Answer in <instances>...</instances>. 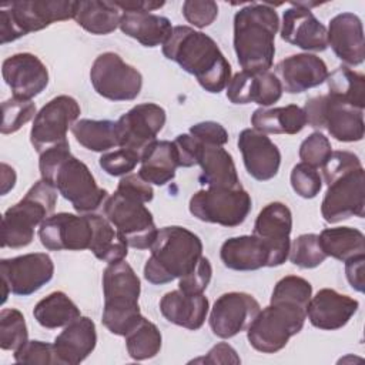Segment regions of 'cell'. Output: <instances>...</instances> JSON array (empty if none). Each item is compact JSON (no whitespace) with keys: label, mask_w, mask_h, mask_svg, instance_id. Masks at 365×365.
<instances>
[{"label":"cell","mask_w":365,"mask_h":365,"mask_svg":"<svg viewBox=\"0 0 365 365\" xmlns=\"http://www.w3.org/2000/svg\"><path fill=\"white\" fill-rule=\"evenodd\" d=\"M163 54L192 74L200 86L218 94L231 80V66L217 43L202 31L190 26H175L163 44Z\"/></svg>","instance_id":"1"},{"label":"cell","mask_w":365,"mask_h":365,"mask_svg":"<svg viewBox=\"0 0 365 365\" xmlns=\"http://www.w3.org/2000/svg\"><path fill=\"white\" fill-rule=\"evenodd\" d=\"M38 168L41 180L53 185L80 214L97 211L108 197L88 167L70 153L68 143L43 151Z\"/></svg>","instance_id":"2"},{"label":"cell","mask_w":365,"mask_h":365,"mask_svg":"<svg viewBox=\"0 0 365 365\" xmlns=\"http://www.w3.org/2000/svg\"><path fill=\"white\" fill-rule=\"evenodd\" d=\"M279 19L274 7L250 3L234 16V50L244 71L264 73L272 66Z\"/></svg>","instance_id":"3"},{"label":"cell","mask_w":365,"mask_h":365,"mask_svg":"<svg viewBox=\"0 0 365 365\" xmlns=\"http://www.w3.org/2000/svg\"><path fill=\"white\" fill-rule=\"evenodd\" d=\"M144 265V278L163 285L188 275L202 258V242L192 231L170 225L158 230Z\"/></svg>","instance_id":"4"},{"label":"cell","mask_w":365,"mask_h":365,"mask_svg":"<svg viewBox=\"0 0 365 365\" xmlns=\"http://www.w3.org/2000/svg\"><path fill=\"white\" fill-rule=\"evenodd\" d=\"M141 282L127 261L108 264L103 272V325L115 335L125 336L144 318L138 298Z\"/></svg>","instance_id":"5"},{"label":"cell","mask_w":365,"mask_h":365,"mask_svg":"<svg viewBox=\"0 0 365 365\" xmlns=\"http://www.w3.org/2000/svg\"><path fill=\"white\" fill-rule=\"evenodd\" d=\"M57 202V190L40 180L26 195L6 210L1 218V247L23 248L31 244L34 228L53 215Z\"/></svg>","instance_id":"6"},{"label":"cell","mask_w":365,"mask_h":365,"mask_svg":"<svg viewBox=\"0 0 365 365\" xmlns=\"http://www.w3.org/2000/svg\"><path fill=\"white\" fill-rule=\"evenodd\" d=\"M76 1L23 0L0 6V43L14 41L31 31H38L56 21L74 19Z\"/></svg>","instance_id":"7"},{"label":"cell","mask_w":365,"mask_h":365,"mask_svg":"<svg viewBox=\"0 0 365 365\" xmlns=\"http://www.w3.org/2000/svg\"><path fill=\"white\" fill-rule=\"evenodd\" d=\"M307 319V311L288 304H269L261 309L247 329L250 345L262 354L281 351L297 335Z\"/></svg>","instance_id":"8"},{"label":"cell","mask_w":365,"mask_h":365,"mask_svg":"<svg viewBox=\"0 0 365 365\" xmlns=\"http://www.w3.org/2000/svg\"><path fill=\"white\" fill-rule=\"evenodd\" d=\"M251 197L241 188L208 187L192 194L190 212L200 221L222 227H238L251 211Z\"/></svg>","instance_id":"9"},{"label":"cell","mask_w":365,"mask_h":365,"mask_svg":"<svg viewBox=\"0 0 365 365\" xmlns=\"http://www.w3.org/2000/svg\"><path fill=\"white\" fill-rule=\"evenodd\" d=\"M304 113L307 124L319 130L325 128L338 141L354 143L364 138V110L344 104L329 94L308 98Z\"/></svg>","instance_id":"10"},{"label":"cell","mask_w":365,"mask_h":365,"mask_svg":"<svg viewBox=\"0 0 365 365\" xmlns=\"http://www.w3.org/2000/svg\"><path fill=\"white\" fill-rule=\"evenodd\" d=\"M104 217L114 225L128 247L147 250L157 237L153 214L137 200L114 192L103 204Z\"/></svg>","instance_id":"11"},{"label":"cell","mask_w":365,"mask_h":365,"mask_svg":"<svg viewBox=\"0 0 365 365\" xmlns=\"http://www.w3.org/2000/svg\"><path fill=\"white\" fill-rule=\"evenodd\" d=\"M90 81L98 96L111 101L134 100L143 87L141 73L113 51L96 57L90 68Z\"/></svg>","instance_id":"12"},{"label":"cell","mask_w":365,"mask_h":365,"mask_svg":"<svg viewBox=\"0 0 365 365\" xmlns=\"http://www.w3.org/2000/svg\"><path fill=\"white\" fill-rule=\"evenodd\" d=\"M3 299L6 302L9 292L27 297L46 285L54 274V264L46 252H30L0 261Z\"/></svg>","instance_id":"13"},{"label":"cell","mask_w":365,"mask_h":365,"mask_svg":"<svg viewBox=\"0 0 365 365\" xmlns=\"http://www.w3.org/2000/svg\"><path fill=\"white\" fill-rule=\"evenodd\" d=\"M80 106L70 96L51 98L36 114L30 130V141L38 154L56 145L68 143L67 131L80 115Z\"/></svg>","instance_id":"14"},{"label":"cell","mask_w":365,"mask_h":365,"mask_svg":"<svg viewBox=\"0 0 365 365\" xmlns=\"http://www.w3.org/2000/svg\"><path fill=\"white\" fill-rule=\"evenodd\" d=\"M328 190L321 204V214L329 224L364 217L365 214V171L364 167L349 170L327 182Z\"/></svg>","instance_id":"15"},{"label":"cell","mask_w":365,"mask_h":365,"mask_svg":"<svg viewBox=\"0 0 365 365\" xmlns=\"http://www.w3.org/2000/svg\"><path fill=\"white\" fill-rule=\"evenodd\" d=\"M165 118V110L158 104L143 103L134 106L115 121L118 147L143 155L144 150L157 140Z\"/></svg>","instance_id":"16"},{"label":"cell","mask_w":365,"mask_h":365,"mask_svg":"<svg viewBox=\"0 0 365 365\" xmlns=\"http://www.w3.org/2000/svg\"><path fill=\"white\" fill-rule=\"evenodd\" d=\"M261 311L259 302L247 292H225L217 298L210 312V328L222 339L247 331Z\"/></svg>","instance_id":"17"},{"label":"cell","mask_w":365,"mask_h":365,"mask_svg":"<svg viewBox=\"0 0 365 365\" xmlns=\"http://www.w3.org/2000/svg\"><path fill=\"white\" fill-rule=\"evenodd\" d=\"M93 228L88 214L58 212L46 218L38 228L41 245L50 251L88 250Z\"/></svg>","instance_id":"18"},{"label":"cell","mask_w":365,"mask_h":365,"mask_svg":"<svg viewBox=\"0 0 365 365\" xmlns=\"http://www.w3.org/2000/svg\"><path fill=\"white\" fill-rule=\"evenodd\" d=\"M291 210L279 201L267 204L257 215L252 234L261 238L268 245L271 255L269 267H278L287 261L291 245Z\"/></svg>","instance_id":"19"},{"label":"cell","mask_w":365,"mask_h":365,"mask_svg":"<svg viewBox=\"0 0 365 365\" xmlns=\"http://www.w3.org/2000/svg\"><path fill=\"white\" fill-rule=\"evenodd\" d=\"M6 84L13 91V97L31 100L48 84V70L46 64L31 53H17L7 57L1 66Z\"/></svg>","instance_id":"20"},{"label":"cell","mask_w":365,"mask_h":365,"mask_svg":"<svg viewBox=\"0 0 365 365\" xmlns=\"http://www.w3.org/2000/svg\"><path fill=\"white\" fill-rule=\"evenodd\" d=\"M238 148L248 174L258 181H268L278 174L281 153L264 133L245 128L238 135Z\"/></svg>","instance_id":"21"},{"label":"cell","mask_w":365,"mask_h":365,"mask_svg":"<svg viewBox=\"0 0 365 365\" xmlns=\"http://www.w3.org/2000/svg\"><path fill=\"white\" fill-rule=\"evenodd\" d=\"M281 38L305 51H324L328 47L327 27L311 9L292 3L282 16Z\"/></svg>","instance_id":"22"},{"label":"cell","mask_w":365,"mask_h":365,"mask_svg":"<svg viewBox=\"0 0 365 365\" xmlns=\"http://www.w3.org/2000/svg\"><path fill=\"white\" fill-rule=\"evenodd\" d=\"M282 91L289 94L304 93L322 84L328 76V67L322 58L309 53L292 54L275 66Z\"/></svg>","instance_id":"23"},{"label":"cell","mask_w":365,"mask_h":365,"mask_svg":"<svg viewBox=\"0 0 365 365\" xmlns=\"http://www.w3.org/2000/svg\"><path fill=\"white\" fill-rule=\"evenodd\" d=\"M359 302L331 288L319 289L311 297L307 307L309 322L324 331H335L345 327L356 314Z\"/></svg>","instance_id":"24"},{"label":"cell","mask_w":365,"mask_h":365,"mask_svg":"<svg viewBox=\"0 0 365 365\" xmlns=\"http://www.w3.org/2000/svg\"><path fill=\"white\" fill-rule=\"evenodd\" d=\"M282 96V87L274 73L240 71L227 84V98L234 104L257 103L268 107Z\"/></svg>","instance_id":"25"},{"label":"cell","mask_w":365,"mask_h":365,"mask_svg":"<svg viewBox=\"0 0 365 365\" xmlns=\"http://www.w3.org/2000/svg\"><path fill=\"white\" fill-rule=\"evenodd\" d=\"M327 37L328 46H331L341 61L348 66H359L364 63V29L356 14L345 11L332 17L327 29Z\"/></svg>","instance_id":"26"},{"label":"cell","mask_w":365,"mask_h":365,"mask_svg":"<svg viewBox=\"0 0 365 365\" xmlns=\"http://www.w3.org/2000/svg\"><path fill=\"white\" fill-rule=\"evenodd\" d=\"M96 325L88 317H78L56 336L53 346L60 365H77L96 348Z\"/></svg>","instance_id":"27"},{"label":"cell","mask_w":365,"mask_h":365,"mask_svg":"<svg viewBox=\"0 0 365 365\" xmlns=\"http://www.w3.org/2000/svg\"><path fill=\"white\" fill-rule=\"evenodd\" d=\"M208 309V299L204 294L191 295L181 289L167 292L160 301V311L168 322L191 331L204 325Z\"/></svg>","instance_id":"28"},{"label":"cell","mask_w":365,"mask_h":365,"mask_svg":"<svg viewBox=\"0 0 365 365\" xmlns=\"http://www.w3.org/2000/svg\"><path fill=\"white\" fill-rule=\"evenodd\" d=\"M220 257L224 265L234 271H255L269 267L271 261L268 245L254 234L225 240Z\"/></svg>","instance_id":"29"},{"label":"cell","mask_w":365,"mask_h":365,"mask_svg":"<svg viewBox=\"0 0 365 365\" xmlns=\"http://www.w3.org/2000/svg\"><path fill=\"white\" fill-rule=\"evenodd\" d=\"M197 164L201 167L200 182L207 187L241 188L232 155L222 145H200Z\"/></svg>","instance_id":"30"},{"label":"cell","mask_w":365,"mask_h":365,"mask_svg":"<svg viewBox=\"0 0 365 365\" xmlns=\"http://www.w3.org/2000/svg\"><path fill=\"white\" fill-rule=\"evenodd\" d=\"M120 30L145 47L164 44L173 33L171 21L153 13L124 11L120 19Z\"/></svg>","instance_id":"31"},{"label":"cell","mask_w":365,"mask_h":365,"mask_svg":"<svg viewBox=\"0 0 365 365\" xmlns=\"http://www.w3.org/2000/svg\"><path fill=\"white\" fill-rule=\"evenodd\" d=\"M138 174L143 180L155 185H165L175 177L178 158L173 141L155 140L141 155Z\"/></svg>","instance_id":"32"},{"label":"cell","mask_w":365,"mask_h":365,"mask_svg":"<svg viewBox=\"0 0 365 365\" xmlns=\"http://www.w3.org/2000/svg\"><path fill=\"white\" fill-rule=\"evenodd\" d=\"M252 128L264 134H297L307 125L304 108L289 104L285 107L257 108L251 115Z\"/></svg>","instance_id":"33"},{"label":"cell","mask_w":365,"mask_h":365,"mask_svg":"<svg viewBox=\"0 0 365 365\" xmlns=\"http://www.w3.org/2000/svg\"><path fill=\"white\" fill-rule=\"evenodd\" d=\"M121 10L114 1L80 0L76 1L74 20L91 34H108L120 26Z\"/></svg>","instance_id":"34"},{"label":"cell","mask_w":365,"mask_h":365,"mask_svg":"<svg viewBox=\"0 0 365 365\" xmlns=\"http://www.w3.org/2000/svg\"><path fill=\"white\" fill-rule=\"evenodd\" d=\"M88 218L93 228L88 250L96 255V258L107 264L123 261L127 257L128 245L120 232L106 217L90 212Z\"/></svg>","instance_id":"35"},{"label":"cell","mask_w":365,"mask_h":365,"mask_svg":"<svg viewBox=\"0 0 365 365\" xmlns=\"http://www.w3.org/2000/svg\"><path fill=\"white\" fill-rule=\"evenodd\" d=\"M319 245L327 257L338 261H348L358 255H365V235L351 227L325 228L319 235Z\"/></svg>","instance_id":"36"},{"label":"cell","mask_w":365,"mask_h":365,"mask_svg":"<svg viewBox=\"0 0 365 365\" xmlns=\"http://www.w3.org/2000/svg\"><path fill=\"white\" fill-rule=\"evenodd\" d=\"M33 315L47 329L66 327L81 317L78 307L63 291H54L40 299L33 309Z\"/></svg>","instance_id":"37"},{"label":"cell","mask_w":365,"mask_h":365,"mask_svg":"<svg viewBox=\"0 0 365 365\" xmlns=\"http://www.w3.org/2000/svg\"><path fill=\"white\" fill-rule=\"evenodd\" d=\"M327 84L329 96L344 104L358 110L365 107V77L362 73L354 71L346 66L336 67L328 73Z\"/></svg>","instance_id":"38"},{"label":"cell","mask_w":365,"mask_h":365,"mask_svg":"<svg viewBox=\"0 0 365 365\" xmlns=\"http://www.w3.org/2000/svg\"><path fill=\"white\" fill-rule=\"evenodd\" d=\"M71 133L77 143L90 151L107 153L118 147L115 121L111 120L81 118L73 124Z\"/></svg>","instance_id":"39"},{"label":"cell","mask_w":365,"mask_h":365,"mask_svg":"<svg viewBox=\"0 0 365 365\" xmlns=\"http://www.w3.org/2000/svg\"><path fill=\"white\" fill-rule=\"evenodd\" d=\"M161 332L155 324L143 318L125 335V346L131 359L145 361L154 358L161 349Z\"/></svg>","instance_id":"40"},{"label":"cell","mask_w":365,"mask_h":365,"mask_svg":"<svg viewBox=\"0 0 365 365\" xmlns=\"http://www.w3.org/2000/svg\"><path fill=\"white\" fill-rule=\"evenodd\" d=\"M311 297L312 285L305 278L287 275L275 284L269 304H288L307 311Z\"/></svg>","instance_id":"41"},{"label":"cell","mask_w":365,"mask_h":365,"mask_svg":"<svg viewBox=\"0 0 365 365\" xmlns=\"http://www.w3.org/2000/svg\"><path fill=\"white\" fill-rule=\"evenodd\" d=\"M27 341L29 332L24 315L16 308H3L0 311V348L14 352Z\"/></svg>","instance_id":"42"},{"label":"cell","mask_w":365,"mask_h":365,"mask_svg":"<svg viewBox=\"0 0 365 365\" xmlns=\"http://www.w3.org/2000/svg\"><path fill=\"white\" fill-rule=\"evenodd\" d=\"M289 261L301 268H315L321 265L327 255L319 245V238L317 234H301L289 245Z\"/></svg>","instance_id":"43"},{"label":"cell","mask_w":365,"mask_h":365,"mask_svg":"<svg viewBox=\"0 0 365 365\" xmlns=\"http://www.w3.org/2000/svg\"><path fill=\"white\" fill-rule=\"evenodd\" d=\"M3 110V121H1V133L11 134L19 131L26 123L36 117V104L31 100H23L17 97H11L1 104Z\"/></svg>","instance_id":"44"},{"label":"cell","mask_w":365,"mask_h":365,"mask_svg":"<svg viewBox=\"0 0 365 365\" xmlns=\"http://www.w3.org/2000/svg\"><path fill=\"white\" fill-rule=\"evenodd\" d=\"M292 190L302 198H314L322 188V178L317 168L305 164L298 163L294 165L291 175H289Z\"/></svg>","instance_id":"45"},{"label":"cell","mask_w":365,"mask_h":365,"mask_svg":"<svg viewBox=\"0 0 365 365\" xmlns=\"http://www.w3.org/2000/svg\"><path fill=\"white\" fill-rule=\"evenodd\" d=\"M331 154V143L319 131L309 134L299 145V158L302 160L301 163H305L314 168H321Z\"/></svg>","instance_id":"46"},{"label":"cell","mask_w":365,"mask_h":365,"mask_svg":"<svg viewBox=\"0 0 365 365\" xmlns=\"http://www.w3.org/2000/svg\"><path fill=\"white\" fill-rule=\"evenodd\" d=\"M140 161H141L140 154L127 148H120V147L114 151L104 153L98 160L100 167L107 174L114 177H121V175L124 177L130 174Z\"/></svg>","instance_id":"47"},{"label":"cell","mask_w":365,"mask_h":365,"mask_svg":"<svg viewBox=\"0 0 365 365\" xmlns=\"http://www.w3.org/2000/svg\"><path fill=\"white\" fill-rule=\"evenodd\" d=\"M14 361L19 364H58L53 344L43 341H27L21 348L14 351Z\"/></svg>","instance_id":"48"},{"label":"cell","mask_w":365,"mask_h":365,"mask_svg":"<svg viewBox=\"0 0 365 365\" xmlns=\"http://www.w3.org/2000/svg\"><path fill=\"white\" fill-rule=\"evenodd\" d=\"M182 16L197 29L208 27L218 16V6L212 0H185L182 3Z\"/></svg>","instance_id":"49"},{"label":"cell","mask_w":365,"mask_h":365,"mask_svg":"<svg viewBox=\"0 0 365 365\" xmlns=\"http://www.w3.org/2000/svg\"><path fill=\"white\" fill-rule=\"evenodd\" d=\"M211 275H212L211 262L207 257L202 255L198 265L188 275L178 279V289L191 295L202 294L211 281Z\"/></svg>","instance_id":"50"},{"label":"cell","mask_w":365,"mask_h":365,"mask_svg":"<svg viewBox=\"0 0 365 365\" xmlns=\"http://www.w3.org/2000/svg\"><path fill=\"white\" fill-rule=\"evenodd\" d=\"M358 167H362V164L356 154L351 151H332V154L321 168L324 181L328 182L332 178Z\"/></svg>","instance_id":"51"},{"label":"cell","mask_w":365,"mask_h":365,"mask_svg":"<svg viewBox=\"0 0 365 365\" xmlns=\"http://www.w3.org/2000/svg\"><path fill=\"white\" fill-rule=\"evenodd\" d=\"M117 192L140 202H150L154 198V190L150 182L143 180L140 174H127L121 177L117 185Z\"/></svg>","instance_id":"52"},{"label":"cell","mask_w":365,"mask_h":365,"mask_svg":"<svg viewBox=\"0 0 365 365\" xmlns=\"http://www.w3.org/2000/svg\"><path fill=\"white\" fill-rule=\"evenodd\" d=\"M190 134L202 144L224 145L228 141L227 130L215 121H201L190 127Z\"/></svg>","instance_id":"53"},{"label":"cell","mask_w":365,"mask_h":365,"mask_svg":"<svg viewBox=\"0 0 365 365\" xmlns=\"http://www.w3.org/2000/svg\"><path fill=\"white\" fill-rule=\"evenodd\" d=\"M177 158H178V167H192L197 164L198 158V151L201 143L192 137L190 133L188 134H180L175 137L173 141Z\"/></svg>","instance_id":"54"},{"label":"cell","mask_w":365,"mask_h":365,"mask_svg":"<svg viewBox=\"0 0 365 365\" xmlns=\"http://www.w3.org/2000/svg\"><path fill=\"white\" fill-rule=\"evenodd\" d=\"M191 362H195V364H234V365H238L241 362L240 356L237 355V351L228 345L227 342H220L217 345H214L208 352L207 355L204 356H200L197 359H192Z\"/></svg>","instance_id":"55"},{"label":"cell","mask_w":365,"mask_h":365,"mask_svg":"<svg viewBox=\"0 0 365 365\" xmlns=\"http://www.w3.org/2000/svg\"><path fill=\"white\" fill-rule=\"evenodd\" d=\"M364 267L365 255H358L345 261L346 279L349 285L358 292H364Z\"/></svg>","instance_id":"56"},{"label":"cell","mask_w":365,"mask_h":365,"mask_svg":"<svg viewBox=\"0 0 365 365\" xmlns=\"http://www.w3.org/2000/svg\"><path fill=\"white\" fill-rule=\"evenodd\" d=\"M115 6L124 11L133 13H150L157 9H161L165 3L164 1H147V0H125V1H114Z\"/></svg>","instance_id":"57"},{"label":"cell","mask_w":365,"mask_h":365,"mask_svg":"<svg viewBox=\"0 0 365 365\" xmlns=\"http://www.w3.org/2000/svg\"><path fill=\"white\" fill-rule=\"evenodd\" d=\"M1 195H6L16 184V171L13 167L1 163Z\"/></svg>","instance_id":"58"}]
</instances>
